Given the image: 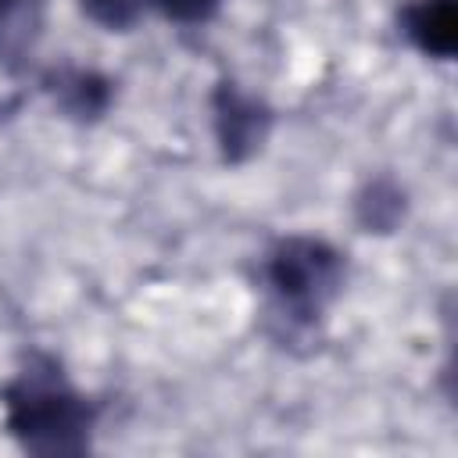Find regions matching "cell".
<instances>
[{"label":"cell","mask_w":458,"mask_h":458,"mask_svg":"<svg viewBox=\"0 0 458 458\" xmlns=\"http://www.w3.org/2000/svg\"><path fill=\"white\" fill-rule=\"evenodd\" d=\"M401 32L419 54L451 61L458 54V0H408L401 7Z\"/></svg>","instance_id":"cell-4"},{"label":"cell","mask_w":458,"mask_h":458,"mask_svg":"<svg viewBox=\"0 0 458 458\" xmlns=\"http://www.w3.org/2000/svg\"><path fill=\"white\" fill-rule=\"evenodd\" d=\"M47 93L75 122H97L111 107V79L93 68H57L47 75Z\"/></svg>","instance_id":"cell-5"},{"label":"cell","mask_w":458,"mask_h":458,"mask_svg":"<svg viewBox=\"0 0 458 458\" xmlns=\"http://www.w3.org/2000/svg\"><path fill=\"white\" fill-rule=\"evenodd\" d=\"M43 25L47 0H0V68H25L43 39Z\"/></svg>","instance_id":"cell-6"},{"label":"cell","mask_w":458,"mask_h":458,"mask_svg":"<svg viewBox=\"0 0 458 458\" xmlns=\"http://www.w3.org/2000/svg\"><path fill=\"white\" fill-rule=\"evenodd\" d=\"M82 11L107 32H129L143 14V0H82Z\"/></svg>","instance_id":"cell-8"},{"label":"cell","mask_w":458,"mask_h":458,"mask_svg":"<svg viewBox=\"0 0 458 458\" xmlns=\"http://www.w3.org/2000/svg\"><path fill=\"white\" fill-rule=\"evenodd\" d=\"M211 118H215V140H218L222 161H229V165L250 161L272 132V107L261 97L236 86L233 79H222L215 86Z\"/></svg>","instance_id":"cell-3"},{"label":"cell","mask_w":458,"mask_h":458,"mask_svg":"<svg viewBox=\"0 0 458 458\" xmlns=\"http://www.w3.org/2000/svg\"><path fill=\"white\" fill-rule=\"evenodd\" d=\"M347 279L344 254L315 236H283L261 261V283L268 297V315L290 333H311L329 304L340 297Z\"/></svg>","instance_id":"cell-2"},{"label":"cell","mask_w":458,"mask_h":458,"mask_svg":"<svg viewBox=\"0 0 458 458\" xmlns=\"http://www.w3.org/2000/svg\"><path fill=\"white\" fill-rule=\"evenodd\" d=\"M354 215L365 233H394L404 218V190L394 179H372L358 193Z\"/></svg>","instance_id":"cell-7"},{"label":"cell","mask_w":458,"mask_h":458,"mask_svg":"<svg viewBox=\"0 0 458 458\" xmlns=\"http://www.w3.org/2000/svg\"><path fill=\"white\" fill-rule=\"evenodd\" d=\"M143 4H150L168 21H179V25H200L222 7V0H143Z\"/></svg>","instance_id":"cell-9"},{"label":"cell","mask_w":458,"mask_h":458,"mask_svg":"<svg viewBox=\"0 0 458 458\" xmlns=\"http://www.w3.org/2000/svg\"><path fill=\"white\" fill-rule=\"evenodd\" d=\"M4 426L18 440L21 451L57 458V454H86L97 426L93 401L75 390L50 354H29L14 379L0 390Z\"/></svg>","instance_id":"cell-1"}]
</instances>
